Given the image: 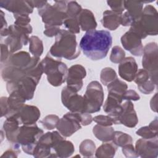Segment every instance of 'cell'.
Masks as SVG:
<instances>
[{"mask_svg":"<svg viewBox=\"0 0 158 158\" xmlns=\"http://www.w3.org/2000/svg\"><path fill=\"white\" fill-rule=\"evenodd\" d=\"M41 64L48 81L52 86H59L66 81L69 69L60 60L54 59L50 54H48L41 60Z\"/></svg>","mask_w":158,"mask_h":158,"instance_id":"obj_4","label":"cell"},{"mask_svg":"<svg viewBox=\"0 0 158 158\" xmlns=\"http://www.w3.org/2000/svg\"><path fill=\"white\" fill-rule=\"evenodd\" d=\"M43 133V130L36 123L29 125H22L20 127L17 135V143L21 146L25 153L33 156L37 143Z\"/></svg>","mask_w":158,"mask_h":158,"instance_id":"obj_6","label":"cell"},{"mask_svg":"<svg viewBox=\"0 0 158 158\" xmlns=\"http://www.w3.org/2000/svg\"><path fill=\"white\" fill-rule=\"evenodd\" d=\"M130 30L141 40L148 35L156 36L158 33V13L156 9L150 4L146 6L140 18L133 22Z\"/></svg>","mask_w":158,"mask_h":158,"instance_id":"obj_3","label":"cell"},{"mask_svg":"<svg viewBox=\"0 0 158 158\" xmlns=\"http://www.w3.org/2000/svg\"><path fill=\"white\" fill-rule=\"evenodd\" d=\"M120 41L123 48L133 56L139 57L143 55V46L141 39L130 29L122 36Z\"/></svg>","mask_w":158,"mask_h":158,"instance_id":"obj_15","label":"cell"},{"mask_svg":"<svg viewBox=\"0 0 158 158\" xmlns=\"http://www.w3.org/2000/svg\"><path fill=\"white\" fill-rule=\"evenodd\" d=\"M157 133L152 131L148 126H144L136 130V134L144 139H151L157 137Z\"/></svg>","mask_w":158,"mask_h":158,"instance_id":"obj_39","label":"cell"},{"mask_svg":"<svg viewBox=\"0 0 158 158\" xmlns=\"http://www.w3.org/2000/svg\"><path fill=\"white\" fill-rule=\"evenodd\" d=\"M29 2L33 8L36 7L38 9L43 7L48 2L46 1H29Z\"/></svg>","mask_w":158,"mask_h":158,"instance_id":"obj_52","label":"cell"},{"mask_svg":"<svg viewBox=\"0 0 158 158\" xmlns=\"http://www.w3.org/2000/svg\"><path fill=\"white\" fill-rule=\"evenodd\" d=\"M112 140L113 143L118 147H123L127 144L132 143L133 141L132 137L130 135L120 131H114Z\"/></svg>","mask_w":158,"mask_h":158,"instance_id":"obj_32","label":"cell"},{"mask_svg":"<svg viewBox=\"0 0 158 158\" xmlns=\"http://www.w3.org/2000/svg\"><path fill=\"white\" fill-rule=\"evenodd\" d=\"M79 117L81 125L86 126L90 125L93 121V117L91 114L86 112H79Z\"/></svg>","mask_w":158,"mask_h":158,"instance_id":"obj_47","label":"cell"},{"mask_svg":"<svg viewBox=\"0 0 158 158\" xmlns=\"http://www.w3.org/2000/svg\"><path fill=\"white\" fill-rule=\"evenodd\" d=\"M81 10V6L77 1H67L66 10L67 18H77Z\"/></svg>","mask_w":158,"mask_h":158,"instance_id":"obj_34","label":"cell"},{"mask_svg":"<svg viewBox=\"0 0 158 158\" xmlns=\"http://www.w3.org/2000/svg\"><path fill=\"white\" fill-rule=\"evenodd\" d=\"M11 54L9 49L5 43L1 44V63L3 64Z\"/></svg>","mask_w":158,"mask_h":158,"instance_id":"obj_48","label":"cell"},{"mask_svg":"<svg viewBox=\"0 0 158 158\" xmlns=\"http://www.w3.org/2000/svg\"><path fill=\"white\" fill-rule=\"evenodd\" d=\"M56 128L64 137H69L81 128L79 112H69L60 118Z\"/></svg>","mask_w":158,"mask_h":158,"instance_id":"obj_11","label":"cell"},{"mask_svg":"<svg viewBox=\"0 0 158 158\" xmlns=\"http://www.w3.org/2000/svg\"><path fill=\"white\" fill-rule=\"evenodd\" d=\"M80 29L82 31H88L95 30L97 27L94 14L89 9H82L81 12L77 17Z\"/></svg>","mask_w":158,"mask_h":158,"instance_id":"obj_22","label":"cell"},{"mask_svg":"<svg viewBox=\"0 0 158 158\" xmlns=\"http://www.w3.org/2000/svg\"><path fill=\"white\" fill-rule=\"evenodd\" d=\"M21 125H33L36 123L40 117L39 109L35 106L24 104L15 114Z\"/></svg>","mask_w":158,"mask_h":158,"instance_id":"obj_17","label":"cell"},{"mask_svg":"<svg viewBox=\"0 0 158 158\" xmlns=\"http://www.w3.org/2000/svg\"><path fill=\"white\" fill-rule=\"evenodd\" d=\"M116 79H117V75L112 68L105 67L101 71L100 80L104 86H107Z\"/></svg>","mask_w":158,"mask_h":158,"instance_id":"obj_33","label":"cell"},{"mask_svg":"<svg viewBox=\"0 0 158 158\" xmlns=\"http://www.w3.org/2000/svg\"><path fill=\"white\" fill-rule=\"evenodd\" d=\"M108 93H111L114 94L121 96L123 99V96L125 92L127 90L128 86L127 83L118 78L109 83L107 86Z\"/></svg>","mask_w":158,"mask_h":158,"instance_id":"obj_31","label":"cell"},{"mask_svg":"<svg viewBox=\"0 0 158 158\" xmlns=\"http://www.w3.org/2000/svg\"><path fill=\"white\" fill-rule=\"evenodd\" d=\"M53 152L55 157L66 158L70 157L75 151V147L73 143L65 138H63L53 146Z\"/></svg>","mask_w":158,"mask_h":158,"instance_id":"obj_23","label":"cell"},{"mask_svg":"<svg viewBox=\"0 0 158 158\" xmlns=\"http://www.w3.org/2000/svg\"><path fill=\"white\" fill-rule=\"evenodd\" d=\"M114 129L112 126H102L96 125L93 128V133L95 137L102 142H109L112 139Z\"/></svg>","mask_w":158,"mask_h":158,"instance_id":"obj_25","label":"cell"},{"mask_svg":"<svg viewBox=\"0 0 158 158\" xmlns=\"http://www.w3.org/2000/svg\"><path fill=\"white\" fill-rule=\"evenodd\" d=\"M121 15L110 10H105L103 12V16L101 20L102 26L108 30L112 31L115 30L120 25Z\"/></svg>","mask_w":158,"mask_h":158,"instance_id":"obj_24","label":"cell"},{"mask_svg":"<svg viewBox=\"0 0 158 158\" xmlns=\"http://www.w3.org/2000/svg\"><path fill=\"white\" fill-rule=\"evenodd\" d=\"M63 24L68 31L75 35L80 32L81 29L77 18H66Z\"/></svg>","mask_w":158,"mask_h":158,"instance_id":"obj_38","label":"cell"},{"mask_svg":"<svg viewBox=\"0 0 158 158\" xmlns=\"http://www.w3.org/2000/svg\"><path fill=\"white\" fill-rule=\"evenodd\" d=\"M64 138L57 131L43 133L35 148L33 157L35 158L55 157L52 149L53 146L58 141Z\"/></svg>","mask_w":158,"mask_h":158,"instance_id":"obj_10","label":"cell"},{"mask_svg":"<svg viewBox=\"0 0 158 158\" xmlns=\"http://www.w3.org/2000/svg\"><path fill=\"white\" fill-rule=\"evenodd\" d=\"M93 120L97 123V124L102 125V126H112L114 123L111 119V118L107 115H99L94 117L93 118Z\"/></svg>","mask_w":158,"mask_h":158,"instance_id":"obj_43","label":"cell"},{"mask_svg":"<svg viewBox=\"0 0 158 158\" xmlns=\"http://www.w3.org/2000/svg\"><path fill=\"white\" fill-rule=\"evenodd\" d=\"M119 124H122L128 128H134L138 123V118L134 105L131 101H127L121 104L118 115Z\"/></svg>","mask_w":158,"mask_h":158,"instance_id":"obj_16","label":"cell"},{"mask_svg":"<svg viewBox=\"0 0 158 158\" xmlns=\"http://www.w3.org/2000/svg\"><path fill=\"white\" fill-rule=\"evenodd\" d=\"M67 1H56L53 5L47 2L43 7L38 9L44 25L60 27L67 18Z\"/></svg>","mask_w":158,"mask_h":158,"instance_id":"obj_5","label":"cell"},{"mask_svg":"<svg viewBox=\"0 0 158 158\" xmlns=\"http://www.w3.org/2000/svg\"><path fill=\"white\" fill-rule=\"evenodd\" d=\"M125 58V52L124 50L118 46H115L112 48L110 55V60L114 64H120Z\"/></svg>","mask_w":158,"mask_h":158,"instance_id":"obj_37","label":"cell"},{"mask_svg":"<svg viewBox=\"0 0 158 158\" xmlns=\"http://www.w3.org/2000/svg\"><path fill=\"white\" fill-rule=\"evenodd\" d=\"M104 90L98 81H92L87 86L83 96V112L93 114L100 111L104 101Z\"/></svg>","mask_w":158,"mask_h":158,"instance_id":"obj_7","label":"cell"},{"mask_svg":"<svg viewBox=\"0 0 158 158\" xmlns=\"http://www.w3.org/2000/svg\"><path fill=\"white\" fill-rule=\"evenodd\" d=\"M61 101L64 106L72 112H83V96L71 90L67 86L61 91Z\"/></svg>","mask_w":158,"mask_h":158,"instance_id":"obj_12","label":"cell"},{"mask_svg":"<svg viewBox=\"0 0 158 158\" xmlns=\"http://www.w3.org/2000/svg\"><path fill=\"white\" fill-rule=\"evenodd\" d=\"M118 71L122 79L128 82L132 81L138 71V65L135 59L132 57H125L119 64Z\"/></svg>","mask_w":158,"mask_h":158,"instance_id":"obj_20","label":"cell"},{"mask_svg":"<svg viewBox=\"0 0 158 158\" xmlns=\"http://www.w3.org/2000/svg\"><path fill=\"white\" fill-rule=\"evenodd\" d=\"M157 93H156L154 96L152 98L151 101H150V107L152 111L157 112Z\"/></svg>","mask_w":158,"mask_h":158,"instance_id":"obj_53","label":"cell"},{"mask_svg":"<svg viewBox=\"0 0 158 158\" xmlns=\"http://www.w3.org/2000/svg\"><path fill=\"white\" fill-rule=\"evenodd\" d=\"M1 30H3L6 28H7V23L6 20V18L4 16V13L3 12L2 10H1Z\"/></svg>","mask_w":158,"mask_h":158,"instance_id":"obj_54","label":"cell"},{"mask_svg":"<svg viewBox=\"0 0 158 158\" xmlns=\"http://www.w3.org/2000/svg\"><path fill=\"white\" fill-rule=\"evenodd\" d=\"M107 3L113 12L118 14H122L125 9L124 1H107Z\"/></svg>","mask_w":158,"mask_h":158,"instance_id":"obj_42","label":"cell"},{"mask_svg":"<svg viewBox=\"0 0 158 158\" xmlns=\"http://www.w3.org/2000/svg\"><path fill=\"white\" fill-rule=\"evenodd\" d=\"M139 95L135 90L133 89H127L123 96V100L136 101L139 100Z\"/></svg>","mask_w":158,"mask_h":158,"instance_id":"obj_46","label":"cell"},{"mask_svg":"<svg viewBox=\"0 0 158 158\" xmlns=\"http://www.w3.org/2000/svg\"><path fill=\"white\" fill-rule=\"evenodd\" d=\"M60 27L58 26L44 25V30L43 33L48 37H53L56 36L60 32Z\"/></svg>","mask_w":158,"mask_h":158,"instance_id":"obj_45","label":"cell"},{"mask_svg":"<svg viewBox=\"0 0 158 158\" xmlns=\"http://www.w3.org/2000/svg\"><path fill=\"white\" fill-rule=\"evenodd\" d=\"M148 127L154 131L158 132V122H157V117H156L148 125Z\"/></svg>","mask_w":158,"mask_h":158,"instance_id":"obj_55","label":"cell"},{"mask_svg":"<svg viewBox=\"0 0 158 158\" xmlns=\"http://www.w3.org/2000/svg\"><path fill=\"white\" fill-rule=\"evenodd\" d=\"M7 97L1 98V117H6L7 114Z\"/></svg>","mask_w":158,"mask_h":158,"instance_id":"obj_51","label":"cell"},{"mask_svg":"<svg viewBox=\"0 0 158 158\" xmlns=\"http://www.w3.org/2000/svg\"><path fill=\"white\" fill-rule=\"evenodd\" d=\"M143 1H124L125 9L127 10V12L132 17L134 21L138 20L143 12Z\"/></svg>","mask_w":158,"mask_h":158,"instance_id":"obj_26","label":"cell"},{"mask_svg":"<svg viewBox=\"0 0 158 158\" xmlns=\"http://www.w3.org/2000/svg\"><path fill=\"white\" fill-rule=\"evenodd\" d=\"M134 22V20L132 19V17L130 15V14L125 12L123 14L121 15L120 17V25H122L123 27H128L131 26V25Z\"/></svg>","mask_w":158,"mask_h":158,"instance_id":"obj_50","label":"cell"},{"mask_svg":"<svg viewBox=\"0 0 158 158\" xmlns=\"http://www.w3.org/2000/svg\"><path fill=\"white\" fill-rule=\"evenodd\" d=\"M137 86L139 91L144 94H149L152 93L154 91L155 88L157 87L151 78L148 80L146 83L140 85H138Z\"/></svg>","mask_w":158,"mask_h":158,"instance_id":"obj_41","label":"cell"},{"mask_svg":"<svg viewBox=\"0 0 158 158\" xmlns=\"http://www.w3.org/2000/svg\"><path fill=\"white\" fill-rule=\"evenodd\" d=\"M150 78L151 77L149 73L145 69H141L138 70L133 80L138 86L146 83Z\"/></svg>","mask_w":158,"mask_h":158,"instance_id":"obj_40","label":"cell"},{"mask_svg":"<svg viewBox=\"0 0 158 158\" xmlns=\"http://www.w3.org/2000/svg\"><path fill=\"white\" fill-rule=\"evenodd\" d=\"M135 148L138 157L156 158L158 156L157 137L151 139H139L136 142Z\"/></svg>","mask_w":158,"mask_h":158,"instance_id":"obj_14","label":"cell"},{"mask_svg":"<svg viewBox=\"0 0 158 158\" xmlns=\"http://www.w3.org/2000/svg\"><path fill=\"white\" fill-rule=\"evenodd\" d=\"M31 59L32 57L28 52L22 51L11 54L3 64L4 65H10L19 69H27L31 63Z\"/></svg>","mask_w":158,"mask_h":158,"instance_id":"obj_21","label":"cell"},{"mask_svg":"<svg viewBox=\"0 0 158 158\" xmlns=\"http://www.w3.org/2000/svg\"><path fill=\"white\" fill-rule=\"evenodd\" d=\"M96 149V144L93 141L89 139L83 140L80 144L79 151L82 156L86 157H92Z\"/></svg>","mask_w":158,"mask_h":158,"instance_id":"obj_30","label":"cell"},{"mask_svg":"<svg viewBox=\"0 0 158 158\" xmlns=\"http://www.w3.org/2000/svg\"><path fill=\"white\" fill-rule=\"evenodd\" d=\"M51 56L67 60L77 59L81 53L78 48V44L75 34L64 29H61L57 35L55 42L51 47L49 52Z\"/></svg>","mask_w":158,"mask_h":158,"instance_id":"obj_2","label":"cell"},{"mask_svg":"<svg viewBox=\"0 0 158 158\" xmlns=\"http://www.w3.org/2000/svg\"><path fill=\"white\" fill-rule=\"evenodd\" d=\"M43 43L37 36H31L29 38V51L33 56L40 57L43 52Z\"/></svg>","mask_w":158,"mask_h":158,"instance_id":"obj_29","label":"cell"},{"mask_svg":"<svg viewBox=\"0 0 158 158\" xmlns=\"http://www.w3.org/2000/svg\"><path fill=\"white\" fill-rule=\"evenodd\" d=\"M20 153V150L18 148L12 147L6 151L1 156V157H12L16 158L18 157L19 154Z\"/></svg>","mask_w":158,"mask_h":158,"instance_id":"obj_49","label":"cell"},{"mask_svg":"<svg viewBox=\"0 0 158 158\" xmlns=\"http://www.w3.org/2000/svg\"><path fill=\"white\" fill-rule=\"evenodd\" d=\"M122 148V152L126 157L135 158L138 157L137 153L136 152L135 148L132 144V143L127 144Z\"/></svg>","mask_w":158,"mask_h":158,"instance_id":"obj_44","label":"cell"},{"mask_svg":"<svg viewBox=\"0 0 158 158\" xmlns=\"http://www.w3.org/2000/svg\"><path fill=\"white\" fill-rule=\"evenodd\" d=\"M14 17L15 20L14 25L23 28L33 30L32 27L30 24L31 19L28 14H14Z\"/></svg>","mask_w":158,"mask_h":158,"instance_id":"obj_35","label":"cell"},{"mask_svg":"<svg viewBox=\"0 0 158 158\" xmlns=\"http://www.w3.org/2000/svg\"><path fill=\"white\" fill-rule=\"evenodd\" d=\"M59 119L60 118L57 115L55 114H49L44 117L40 121V123L45 129L52 130L56 128Z\"/></svg>","mask_w":158,"mask_h":158,"instance_id":"obj_36","label":"cell"},{"mask_svg":"<svg viewBox=\"0 0 158 158\" xmlns=\"http://www.w3.org/2000/svg\"><path fill=\"white\" fill-rule=\"evenodd\" d=\"M20 125L19 120L15 115L6 117L4 122L3 130L6 133V137L12 147L20 148V145L17 143V135Z\"/></svg>","mask_w":158,"mask_h":158,"instance_id":"obj_19","label":"cell"},{"mask_svg":"<svg viewBox=\"0 0 158 158\" xmlns=\"http://www.w3.org/2000/svg\"><path fill=\"white\" fill-rule=\"evenodd\" d=\"M0 6L14 14H31L33 7L30 4L29 1L21 0H1Z\"/></svg>","mask_w":158,"mask_h":158,"instance_id":"obj_18","label":"cell"},{"mask_svg":"<svg viewBox=\"0 0 158 158\" xmlns=\"http://www.w3.org/2000/svg\"><path fill=\"white\" fill-rule=\"evenodd\" d=\"M123 99L121 96L116 94L108 93L107 98L103 106V110L106 113L109 114L118 107L122 102Z\"/></svg>","mask_w":158,"mask_h":158,"instance_id":"obj_28","label":"cell"},{"mask_svg":"<svg viewBox=\"0 0 158 158\" xmlns=\"http://www.w3.org/2000/svg\"><path fill=\"white\" fill-rule=\"evenodd\" d=\"M86 76L85 68L80 64L72 65L68 69L67 77V86L71 90L77 93L83 87L84 79Z\"/></svg>","mask_w":158,"mask_h":158,"instance_id":"obj_13","label":"cell"},{"mask_svg":"<svg viewBox=\"0 0 158 158\" xmlns=\"http://www.w3.org/2000/svg\"><path fill=\"white\" fill-rule=\"evenodd\" d=\"M112 44V37L109 31L93 30L86 32L79 46L88 58L99 60L106 57Z\"/></svg>","mask_w":158,"mask_h":158,"instance_id":"obj_1","label":"cell"},{"mask_svg":"<svg viewBox=\"0 0 158 158\" xmlns=\"http://www.w3.org/2000/svg\"><path fill=\"white\" fill-rule=\"evenodd\" d=\"M142 66L149 74L151 78L157 86L158 83V46L155 42L148 43L143 48Z\"/></svg>","mask_w":158,"mask_h":158,"instance_id":"obj_9","label":"cell"},{"mask_svg":"<svg viewBox=\"0 0 158 158\" xmlns=\"http://www.w3.org/2000/svg\"><path fill=\"white\" fill-rule=\"evenodd\" d=\"M117 146L114 143L104 142L95 151V156L98 158H112L117 151Z\"/></svg>","mask_w":158,"mask_h":158,"instance_id":"obj_27","label":"cell"},{"mask_svg":"<svg viewBox=\"0 0 158 158\" xmlns=\"http://www.w3.org/2000/svg\"><path fill=\"white\" fill-rule=\"evenodd\" d=\"M38 84L34 78L26 75L18 80L7 82L6 89L9 94L14 93L28 101L33 98Z\"/></svg>","mask_w":158,"mask_h":158,"instance_id":"obj_8","label":"cell"}]
</instances>
